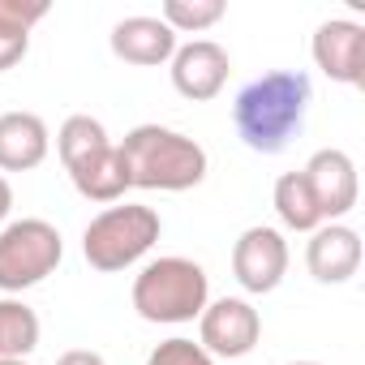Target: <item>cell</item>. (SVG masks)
Masks as SVG:
<instances>
[{
	"label": "cell",
	"instance_id": "obj_20",
	"mask_svg": "<svg viewBox=\"0 0 365 365\" xmlns=\"http://www.w3.org/2000/svg\"><path fill=\"white\" fill-rule=\"evenodd\" d=\"M146 365H215V356L202 348V344H194V339H163V344H155L150 348V356H146Z\"/></svg>",
	"mask_w": 365,
	"mask_h": 365
},
{
	"label": "cell",
	"instance_id": "obj_16",
	"mask_svg": "<svg viewBox=\"0 0 365 365\" xmlns=\"http://www.w3.org/2000/svg\"><path fill=\"white\" fill-rule=\"evenodd\" d=\"M39 348V314L26 301H0V361Z\"/></svg>",
	"mask_w": 365,
	"mask_h": 365
},
{
	"label": "cell",
	"instance_id": "obj_11",
	"mask_svg": "<svg viewBox=\"0 0 365 365\" xmlns=\"http://www.w3.org/2000/svg\"><path fill=\"white\" fill-rule=\"evenodd\" d=\"M305 267L318 284H348L361 271V237L348 224H322L309 232Z\"/></svg>",
	"mask_w": 365,
	"mask_h": 365
},
{
	"label": "cell",
	"instance_id": "obj_6",
	"mask_svg": "<svg viewBox=\"0 0 365 365\" xmlns=\"http://www.w3.org/2000/svg\"><path fill=\"white\" fill-rule=\"evenodd\" d=\"M262 339V318L250 301L241 297H220V301H207V309L198 314V344L211 352V356H250Z\"/></svg>",
	"mask_w": 365,
	"mask_h": 365
},
{
	"label": "cell",
	"instance_id": "obj_13",
	"mask_svg": "<svg viewBox=\"0 0 365 365\" xmlns=\"http://www.w3.org/2000/svg\"><path fill=\"white\" fill-rule=\"evenodd\" d=\"M108 43H112V52H116L125 65H142V69L168 65L172 52H176V35H172L159 18H146V14L116 22Z\"/></svg>",
	"mask_w": 365,
	"mask_h": 365
},
{
	"label": "cell",
	"instance_id": "obj_24",
	"mask_svg": "<svg viewBox=\"0 0 365 365\" xmlns=\"http://www.w3.org/2000/svg\"><path fill=\"white\" fill-rule=\"evenodd\" d=\"M0 365H31V361H26V356H5Z\"/></svg>",
	"mask_w": 365,
	"mask_h": 365
},
{
	"label": "cell",
	"instance_id": "obj_10",
	"mask_svg": "<svg viewBox=\"0 0 365 365\" xmlns=\"http://www.w3.org/2000/svg\"><path fill=\"white\" fill-rule=\"evenodd\" d=\"M228 69H232V61L215 39H194L172 52V86H176V95H185L194 103L215 99L228 82Z\"/></svg>",
	"mask_w": 365,
	"mask_h": 365
},
{
	"label": "cell",
	"instance_id": "obj_17",
	"mask_svg": "<svg viewBox=\"0 0 365 365\" xmlns=\"http://www.w3.org/2000/svg\"><path fill=\"white\" fill-rule=\"evenodd\" d=\"M103 146H112V138H108L103 120H95V116H86V112L69 116V120L61 125V133H56V150H61V163H65V168H73V163H82V159H91V155H99Z\"/></svg>",
	"mask_w": 365,
	"mask_h": 365
},
{
	"label": "cell",
	"instance_id": "obj_3",
	"mask_svg": "<svg viewBox=\"0 0 365 365\" xmlns=\"http://www.w3.org/2000/svg\"><path fill=\"white\" fill-rule=\"evenodd\" d=\"M207 301H211L207 271L194 258H180V254L146 262L133 279V309L146 322H168V327L194 322L207 309Z\"/></svg>",
	"mask_w": 365,
	"mask_h": 365
},
{
	"label": "cell",
	"instance_id": "obj_25",
	"mask_svg": "<svg viewBox=\"0 0 365 365\" xmlns=\"http://www.w3.org/2000/svg\"><path fill=\"white\" fill-rule=\"evenodd\" d=\"M288 365H318V361H288Z\"/></svg>",
	"mask_w": 365,
	"mask_h": 365
},
{
	"label": "cell",
	"instance_id": "obj_19",
	"mask_svg": "<svg viewBox=\"0 0 365 365\" xmlns=\"http://www.w3.org/2000/svg\"><path fill=\"white\" fill-rule=\"evenodd\" d=\"M48 18V0H0V35H31Z\"/></svg>",
	"mask_w": 365,
	"mask_h": 365
},
{
	"label": "cell",
	"instance_id": "obj_22",
	"mask_svg": "<svg viewBox=\"0 0 365 365\" xmlns=\"http://www.w3.org/2000/svg\"><path fill=\"white\" fill-rule=\"evenodd\" d=\"M56 365H108V361H103L99 352H91V348H69Z\"/></svg>",
	"mask_w": 365,
	"mask_h": 365
},
{
	"label": "cell",
	"instance_id": "obj_7",
	"mask_svg": "<svg viewBox=\"0 0 365 365\" xmlns=\"http://www.w3.org/2000/svg\"><path fill=\"white\" fill-rule=\"evenodd\" d=\"M232 275L245 292H275L288 275V241L279 228L254 224L232 245Z\"/></svg>",
	"mask_w": 365,
	"mask_h": 365
},
{
	"label": "cell",
	"instance_id": "obj_4",
	"mask_svg": "<svg viewBox=\"0 0 365 365\" xmlns=\"http://www.w3.org/2000/svg\"><path fill=\"white\" fill-rule=\"evenodd\" d=\"M163 232V220L159 211L150 207H138V202H125V207H108L99 211L86 232H82V254L95 271L112 275V271H125L133 267L138 258L150 254V245L159 241Z\"/></svg>",
	"mask_w": 365,
	"mask_h": 365
},
{
	"label": "cell",
	"instance_id": "obj_15",
	"mask_svg": "<svg viewBox=\"0 0 365 365\" xmlns=\"http://www.w3.org/2000/svg\"><path fill=\"white\" fill-rule=\"evenodd\" d=\"M275 215H279V224L292 228V232H314V228H322V211H318V202H314V194H309V180H305L301 172H284V176L275 180Z\"/></svg>",
	"mask_w": 365,
	"mask_h": 365
},
{
	"label": "cell",
	"instance_id": "obj_12",
	"mask_svg": "<svg viewBox=\"0 0 365 365\" xmlns=\"http://www.w3.org/2000/svg\"><path fill=\"white\" fill-rule=\"evenodd\" d=\"M52 133L35 112H5L0 116V172H31L48 159Z\"/></svg>",
	"mask_w": 365,
	"mask_h": 365
},
{
	"label": "cell",
	"instance_id": "obj_2",
	"mask_svg": "<svg viewBox=\"0 0 365 365\" xmlns=\"http://www.w3.org/2000/svg\"><path fill=\"white\" fill-rule=\"evenodd\" d=\"M129 172V190H163L185 194L207 180V150L180 129L168 125H138L116 146Z\"/></svg>",
	"mask_w": 365,
	"mask_h": 365
},
{
	"label": "cell",
	"instance_id": "obj_21",
	"mask_svg": "<svg viewBox=\"0 0 365 365\" xmlns=\"http://www.w3.org/2000/svg\"><path fill=\"white\" fill-rule=\"evenodd\" d=\"M31 48V35H0V73L14 69Z\"/></svg>",
	"mask_w": 365,
	"mask_h": 365
},
{
	"label": "cell",
	"instance_id": "obj_14",
	"mask_svg": "<svg viewBox=\"0 0 365 365\" xmlns=\"http://www.w3.org/2000/svg\"><path fill=\"white\" fill-rule=\"evenodd\" d=\"M65 172H69V180H73V190H78L82 198H91V202H120L125 190H129V172H125V159H120L116 142L103 146L99 155H91V159L65 168Z\"/></svg>",
	"mask_w": 365,
	"mask_h": 365
},
{
	"label": "cell",
	"instance_id": "obj_23",
	"mask_svg": "<svg viewBox=\"0 0 365 365\" xmlns=\"http://www.w3.org/2000/svg\"><path fill=\"white\" fill-rule=\"evenodd\" d=\"M9 211H14V190H9V180L0 176V228H5V220H9Z\"/></svg>",
	"mask_w": 365,
	"mask_h": 365
},
{
	"label": "cell",
	"instance_id": "obj_8",
	"mask_svg": "<svg viewBox=\"0 0 365 365\" xmlns=\"http://www.w3.org/2000/svg\"><path fill=\"white\" fill-rule=\"evenodd\" d=\"M301 176L309 180V194L322 211V224H339L356 198H361V180H356V163L348 150L339 146H327V150H314L309 163L301 168Z\"/></svg>",
	"mask_w": 365,
	"mask_h": 365
},
{
	"label": "cell",
	"instance_id": "obj_18",
	"mask_svg": "<svg viewBox=\"0 0 365 365\" xmlns=\"http://www.w3.org/2000/svg\"><path fill=\"white\" fill-rule=\"evenodd\" d=\"M220 18H224V0H163V14H159V22L172 35L211 31Z\"/></svg>",
	"mask_w": 365,
	"mask_h": 365
},
{
	"label": "cell",
	"instance_id": "obj_1",
	"mask_svg": "<svg viewBox=\"0 0 365 365\" xmlns=\"http://www.w3.org/2000/svg\"><path fill=\"white\" fill-rule=\"evenodd\" d=\"M309 99H314V86L301 69H271L237 95L232 125H237V133L250 150L279 155L305 129Z\"/></svg>",
	"mask_w": 365,
	"mask_h": 365
},
{
	"label": "cell",
	"instance_id": "obj_9",
	"mask_svg": "<svg viewBox=\"0 0 365 365\" xmlns=\"http://www.w3.org/2000/svg\"><path fill=\"white\" fill-rule=\"evenodd\" d=\"M314 65L339 82V86H361L365 78V26L352 18H331L314 31Z\"/></svg>",
	"mask_w": 365,
	"mask_h": 365
},
{
	"label": "cell",
	"instance_id": "obj_5",
	"mask_svg": "<svg viewBox=\"0 0 365 365\" xmlns=\"http://www.w3.org/2000/svg\"><path fill=\"white\" fill-rule=\"evenodd\" d=\"M65 258V241L48 220H14L0 228V292L43 284Z\"/></svg>",
	"mask_w": 365,
	"mask_h": 365
}]
</instances>
